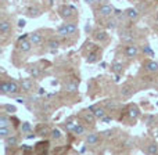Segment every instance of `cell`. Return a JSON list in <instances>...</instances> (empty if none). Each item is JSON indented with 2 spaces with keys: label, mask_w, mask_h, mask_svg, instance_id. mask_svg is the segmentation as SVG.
<instances>
[{
  "label": "cell",
  "mask_w": 158,
  "mask_h": 155,
  "mask_svg": "<svg viewBox=\"0 0 158 155\" xmlns=\"http://www.w3.org/2000/svg\"><path fill=\"white\" fill-rule=\"evenodd\" d=\"M10 136H14L13 130H11V128H0V137H2L3 140L8 139Z\"/></svg>",
  "instance_id": "cell-28"
},
{
  "label": "cell",
  "mask_w": 158,
  "mask_h": 155,
  "mask_svg": "<svg viewBox=\"0 0 158 155\" xmlns=\"http://www.w3.org/2000/svg\"><path fill=\"white\" fill-rule=\"evenodd\" d=\"M111 71L117 75H121L123 72V64L119 63V61H115V63L111 65Z\"/></svg>",
  "instance_id": "cell-26"
},
{
  "label": "cell",
  "mask_w": 158,
  "mask_h": 155,
  "mask_svg": "<svg viewBox=\"0 0 158 155\" xmlns=\"http://www.w3.org/2000/svg\"><path fill=\"white\" fill-rule=\"evenodd\" d=\"M112 133H114V130H104L101 134H103L104 137H111V136H112Z\"/></svg>",
  "instance_id": "cell-42"
},
{
  "label": "cell",
  "mask_w": 158,
  "mask_h": 155,
  "mask_svg": "<svg viewBox=\"0 0 158 155\" xmlns=\"http://www.w3.org/2000/svg\"><path fill=\"white\" fill-rule=\"evenodd\" d=\"M154 122H156V116H153V115H148V116H147V120H146V125H147V126H151Z\"/></svg>",
  "instance_id": "cell-40"
},
{
  "label": "cell",
  "mask_w": 158,
  "mask_h": 155,
  "mask_svg": "<svg viewBox=\"0 0 158 155\" xmlns=\"http://www.w3.org/2000/svg\"><path fill=\"white\" fill-rule=\"evenodd\" d=\"M139 53H140L139 46H137V44H135V43L126 44V46L123 47V54H125V57L129 58V60H135V58H137Z\"/></svg>",
  "instance_id": "cell-2"
},
{
  "label": "cell",
  "mask_w": 158,
  "mask_h": 155,
  "mask_svg": "<svg viewBox=\"0 0 158 155\" xmlns=\"http://www.w3.org/2000/svg\"><path fill=\"white\" fill-rule=\"evenodd\" d=\"M44 93H46V92H44V89H42V87H40V89H39V94H44Z\"/></svg>",
  "instance_id": "cell-47"
},
{
  "label": "cell",
  "mask_w": 158,
  "mask_h": 155,
  "mask_svg": "<svg viewBox=\"0 0 158 155\" xmlns=\"http://www.w3.org/2000/svg\"><path fill=\"white\" fill-rule=\"evenodd\" d=\"M107 108L108 109H115L117 108V103H115V101H107Z\"/></svg>",
  "instance_id": "cell-41"
},
{
  "label": "cell",
  "mask_w": 158,
  "mask_h": 155,
  "mask_svg": "<svg viewBox=\"0 0 158 155\" xmlns=\"http://www.w3.org/2000/svg\"><path fill=\"white\" fill-rule=\"evenodd\" d=\"M156 86H157V87H158V80H157V82H156Z\"/></svg>",
  "instance_id": "cell-50"
},
{
  "label": "cell",
  "mask_w": 158,
  "mask_h": 155,
  "mask_svg": "<svg viewBox=\"0 0 158 155\" xmlns=\"http://www.w3.org/2000/svg\"><path fill=\"white\" fill-rule=\"evenodd\" d=\"M119 38H121V40L125 42L126 44H132V43H133V40H135L133 33H132L131 31H128V29H122V31H121Z\"/></svg>",
  "instance_id": "cell-9"
},
{
  "label": "cell",
  "mask_w": 158,
  "mask_h": 155,
  "mask_svg": "<svg viewBox=\"0 0 158 155\" xmlns=\"http://www.w3.org/2000/svg\"><path fill=\"white\" fill-rule=\"evenodd\" d=\"M90 111L94 114V116H96V119H103L104 116H107V109L104 108V107H98V105H93V107H90Z\"/></svg>",
  "instance_id": "cell-7"
},
{
  "label": "cell",
  "mask_w": 158,
  "mask_h": 155,
  "mask_svg": "<svg viewBox=\"0 0 158 155\" xmlns=\"http://www.w3.org/2000/svg\"><path fill=\"white\" fill-rule=\"evenodd\" d=\"M111 120H112V118L107 115V116H104L103 119H101V122H103V123H110V122H111Z\"/></svg>",
  "instance_id": "cell-43"
},
{
  "label": "cell",
  "mask_w": 158,
  "mask_h": 155,
  "mask_svg": "<svg viewBox=\"0 0 158 155\" xmlns=\"http://www.w3.org/2000/svg\"><path fill=\"white\" fill-rule=\"evenodd\" d=\"M57 35L60 36V38H67V36H69L68 29H67V27H65V22H64V24H61L60 27L57 28Z\"/></svg>",
  "instance_id": "cell-29"
},
{
  "label": "cell",
  "mask_w": 158,
  "mask_h": 155,
  "mask_svg": "<svg viewBox=\"0 0 158 155\" xmlns=\"http://www.w3.org/2000/svg\"><path fill=\"white\" fill-rule=\"evenodd\" d=\"M10 32H11V22L6 18H2L0 19V33H2V36H7Z\"/></svg>",
  "instance_id": "cell-8"
},
{
  "label": "cell",
  "mask_w": 158,
  "mask_h": 155,
  "mask_svg": "<svg viewBox=\"0 0 158 155\" xmlns=\"http://www.w3.org/2000/svg\"><path fill=\"white\" fill-rule=\"evenodd\" d=\"M28 72H29L31 76H33V79L39 78V76L42 75V69L39 68L38 65H32V67H29V68H28Z\"/></svg>",
  "instance_id": "cell-25"
},
{
  "label": "cell",
  "mask_w": 158,
  "mask_h": 155,
  "mask_svg": "<svg viewBox=\"0 0 158 155\" xmlns=\"http://www.w3.org/2000/svg\"><path fill=\"white\" fill-rule=\"evenodd\" d=\"M100 133H96V132H93V133H89L86 136V144L89 145H97L98 140H100V136H98Z\"/></svg>",
  "instance_id": "cell-15"
},
{
  "label": "cell",
  "mask_w": 158,
  "mask_h": 155,
  "mask_svg": "<svg viewBox=\"0 0 158 155\" xmlns=\"http://www.w3.org/2000/svg\"><path fill=\"white\" fill-rule=\"evenodd\" d=\"M77 125H78V122H75L74 119H69L64 123V128H65L67 132H74V129L77 128Z\"/></svg>",
  "instance_id": "cell-31"
},
{
  "label": "cell",
  "mask_w": 158,
  "mask_h": 155,
  "mask_svg": "<svg viewBox=\"0 0 158 155\" xmlns=\"http://www.w3.org/2000/svg\"><path fill=\"white\" fill-rule=\"evenodd\" d=\"M17 46H18L19 51H22V53H28L31 49H32V43H31V40H29L28 36H25V38H19Z\"/></svg>",
  "instance_id": "cell-4"
},
{
  "label": "cell",
  "mask_w": 158,
  "mask_h": 155,
  "mask_svg": "<svg viewBox=\"0 0 158 155\" xmlns=\"http://www.w3.org/2000/svg\"><path fill=\"white\" fill-rule=\"evenodd\" d=\"M128 116L131 120H136L137 118L140 116V109L139 107L136 105V104H131V105H128Z\"/></svg>",
  "instance_id": "cell-5"
},
{
  "label": "cell",
  "mask_w": 158,
  "mask_h": 155,
  "mask_svg": "<svg viewBox=\"0 0 158 155\" xmlns=\"http://www.w3.org/2000/svg\"><path fill=\"white\" fill-rule=\"evenodd\" d=\"M21 89L22 92H31L33 89V82L31 79H21Z\"/></svg>",
  "instance_id": "cell-19"
},
{
  "label": "cell",
  "mask_w": 158,
  "mask_h": 155,
  "mask_svg": "<svg viewBox=\"0 0 158 155\" xmlns=\"http://www.w3.org/2000/svg\"><path fill=\"white\" fill-rule=\"evenodd\" d=\"M4 141V144H6V147H17L18 145V143H19V139L14 134V136H10L8 139H6V140H3Z\"/></svg>",
  "instance_id": "cell-21"
},
{
  "label": "cell",
  "mask_w": 158,
  "mask_h": 155,
  "mask_svg": "<svg viewBox=\"0 0 158 155\" xmlns=\"http://www.w3.org/2000/svg\"><path fill=\"white\" fill-rule=\"evenodd\" d=\"M93 38H94V40L100 42V43H106L108 40V35H107L106 31H96L93 33Z\"/></svg>",
  "instance_id": "cell-14"
},
{
  "label": "cell",
  "mask_w": 158,
  "mask_h": 155,
  "mask_svg": "<svg viewBox=\"0 0 158 155\" xmlns=\"http://www.w3.org/2000/svg\"><path fill=\"white\" fill-rule=\"evenodd\" d=\"M132 94H133V89H132L129 84L122 86V89H121V96H122V98H129Z\"/></svg>",
  "instance_id": "cell-24"
},
{
  "label": "cell",
  "mask_w": 158,
  "mask_h": 155,
  "mask_svg": "<svg viewBox=\"0 0 158 155\" xmlns=\"http://www.w3.org/2000/svg\"><path fill=\"white\" fill-rule=\"evenodd\" d=\"M142 51H143V54H144V57H154V51L148 44H144V46L142 47Z\"/></svg>",
  "instance_id": "cell-34"
},
{
  "label": "cell",
  "mask_w": 158,
  "mask_h": 155,
  "mask_svg": "<svg viewBox=\"0 0 158 155\" xmlns=\"http://www.w3.org/2000/svg\"><path fill=\"white\" fill-rule=\"evenodd\" d=\"M117 19H108V21H107V28H108V29H115V28H117Z\"/></svg>",
  "instance_id": "cell-37"
},
{
  "label": "cell",
  "mask_w": 158,
  "mask_h": 155,
  "mask_svg": "<svg viewBox=\"0 0 158 155\" xmlns=\"http://www.w3.org/2000/svg\"><path fill=\"white\" fill-rule=\"evenodd\" d=\"M28 38H29L32 46H40L42 42H43V35L40 32H31L28 33Z\"/></svg>",
  "instance_id": "cell-6"
},
{
  "label": "cell",
  "mask_w": 158,
  "mask_h": 155,
  "mask_svg": "<svg viewBox=\"0 0 158 155\" xmlns=\"http://www.w3.org/2000/svg\"><path fill=\"white\" fill-rule=\"evenodd\" d=\"M50 137H52L53 140H60L61 137H63V134H61V130H60L58 128L52 129V133H50Z\"/></svg>",
  "instance_id": "cell-36"
},
{
  "label": "cell",
  "mask_w": 158,
  "mask_h": 155,
  "mask_svg": "<svg viewBox=\"0 0 158 155\" xmlns=\"http://www.w3.org/2000/svg\"><path fill=\"white\" fill-rule=\"evenodd\" d=\"M125 15L128 17L129 19H131V21H133V22H136L137 19L140 18V13H139V10H137V8H128V10H125Z\"/></svg>",
  "instance_id": "cell-11"
},
{
  "label": "cell",
  "mask_w": 158,
  "mask_h": 155,
  "mask_svg": "<svg viewBox=\"0 0 158 155\" xmlns=\"http://www.w3.org/2000/svg\"><path fill=\"white\" fill-rule=\"evenodd\" d=\"M25 25H27V22H25V19H18V28H24Z\"/></svg>",
  "instance_id": "cell-44"
},
{
  "label": "cell",
  "mask_w": 158,
  "mask_h": 155,
  "mask_svg": "<svg viewBox=\"0 0 158 155\" xmlns=\"http://www.w3.org/2000/svg\"><path fill=\"white\" fill-rule=\"evenodd\" d=\"M58 11H60V15L63 17L64 19H67V22H69V19H74L78 14L77 8L71 4H63L58 8Z\"/></svg>",
  "instance_id": "cell-1"
},
{
  "label": "cell",
  "mask_w": 158,
  "mask_h": 155,
  "mask_svg": "<svg viewBox=\"0 0 158 155\" xmlns=\"http://www.w3.org/2000/svg\"><path fill=\"white\" fill-rule=\"evenodd\" d=\"M2 108H3V112H4V114H8V115H13L17 112V107L11 105V104H4Z\"/></svg>",
  "instance_id": "cell-30"
},
{
  "label": "cell",
  "mask_w": 158,
  "mask_h": 155,
  "mask_svg": "<svg viewBox=\"0 0 158 155\" xmlns=\"http://www.w3.org/2000/svg\"><path fill=\"white\" fill-rule=\"evenodd\" d=\"M64 89L68 93H77L79 89V82L78 80H69L64 84Z\"/></svg>",
  "instance_id": "cell-13"
},
{
  "label": "cell",
  "mask_w": 158,
  "mask_h": 155,
  "mask_svg": "<svg viewBox=\"0 0 158 155\" xmlns=\"http://www.w3.org/2000/svg\"><path fill=\"white\" fill-rule=\"evenodd\" d=\"M146 153L148 155H158V144L157 143H148L146 147Z\"/></svg>",
  "instance_id": "cell-23"
},
{
  "label": "cell",
  "mask_w": 158,
  "mask_h": 155,
  "mask_svg": "<svg viewBox=\"0 0 158 155\" xmlns=\"http://www.w3.org/2000/svg\"><path fill=\"white\" fill-rule=\"evenodd\" d=\"M154 136H156L157 139H158V128H156V129H154Z\"/></svg>",
  "instance_id": "cell-46"
},
{
  "label": "cell",
  "mask_w": 158,
  "mask_h": 155,
  "mask_svg": "<svg viewBox=\"0 0 158 155\" xmlns=\"http://www.w3.org/2000/svg\"><path fill=\"white\" fill-rule=\"evenodd\" d=\"M98 60H100V51H98V50H92V51L89 53V55H87V58H86V61L89 64H93Z\"/></svg>",
  "instance_id": "cell-18"
},
{
  "label": "cell",
  "mask_w": 158,
  "mask_h": 155,
  "mask_svg": "<svg viewBox=\"0 0 158 155\" xmlns=\"http://www.w3.org/2000/svg\"><path fill=\"white\" fill-rule=\"evenodd\" d=\"M100 67H101V68H107V63H101Z\"/></svg>",
  "instance_id": "cell-48"
},
{
  "label": "cell",
  "mask_w": 158,
  "mask_h": 155,
  "mask_svg": "<svg viewBox=\"0 0 158 155\" xmlns=\"http://www.w3.org/2000/svg\"><path fill=\"white\" fill-rule=\"evenodd\" d=\"M10 126H11V118L3 112L0 115V128H10Z\"/></svg>",
  "instance_id": "cell-20"
},
{
  "label": "cell",
  "mask_w": 158,
  "mask_h": 155,
  "mask_svg": "<svg viewBox=\"0 0 158 155\" xmlns=\"http://www.w3.org/2000/svg\"><path fill=\"white\" fill-rule=\"evenodd\" d=\"M50 133H52V130H49V129H47V128H40V130H39L38 132V134H39V136H47V134H50Z\"/></svg>",
  "instance_id": "cell-38"
},
{
  "label": "cell",
  "mask_w": 158,
  "mask_h": 155,
  "mask_svg": "<svg viewBox=\"0 0 158 155\" xmlns=\"http://www.w3.org/2000/svg\"><path fill=\"white\" fill-rule=\"evenodd\" d=\"M27 14L29 17H39L42 14V10L39 7H29L27 10Z\"/></svg>",
  "instance_id": "cell-32"
},
{
  "label": "cell",
  "mask_w": 158,
  "mask_h": 155,
  "mask_svg": "<svg viewBox=\"0 0 158 155\" xmlns=\"http://www.w3.org/2000/svg\"><path fill=\"white\" fill-rule=\"evenodd\" d=\"M74 134H77V136H82V134H85L86 133V128H85L82 123H78L77 125V128L74 129V132H72Z\"/></svg>",
  "instance_id": "cell-35"
},
{
  "label": "cell",
  "mask_w": 158,
  "mask_h": 155,
  "mask_svg": "<svg viewBox=\"0 0 158 155\" xmlns=\"http://www.w3.org/2000/svg\"><path fill=\"white\" fill-rule=\"evenodd\" d=\"M8 83H10V96L11 97H14V96H18L19 93H21V84L19 83H17L15 80H8Z\"/></svg>",
  "instance_id": "cell-12"
},
{
  "label": "cell",
  "mask_w": 158,
  "mask_h": 155,
  "mask_svg": "<svg viewBox=\"0 0 158 155\" xmlns=\"http://www.w3.org/2000/svg\"><path fill=\"white\" fill-rule=\"evenodd\" d=\"M65 27L68 29V33L69 36H75L77 33L79 32V28H78V24L75 21H69V22H65Z\"/></svg>",
  "instance_id": "cell-17"
},
{
  "label": "cell",
  "mask_w": 158,
  "mask_h": 155,
  "mask_svg": "<svg viewBox=\"0 0 158 155\" xmlns=\"http://www.w3.org/2000/svg\"><path fill=\"white\" fill-rule=\"evenodd\" d=\"M156 21H157V22H158V13H157V14H156Z\"/></svg>",
  "instance_id": "cell-49"
},
{
  "label": "cell",
  "mask_w": 158,
  "mask_h": 155,
  "mask_svg": "<svg viewBox=\"0 0 158 155\" xmlns=\"http://www.w3.org/2000/svg\"><path fill=\"white\" fill-rule=\"evenodd\" d=\"M14 98H15V101L17 103H19V104L27 103V97H24V96H14Z\"/></svg>",
  "instance_id": "cell-39"
},
{
  "label": "cell",
  "mask_w": 158,
  "mask_h": 155,
  "mask_svg": "<svg viewBox=\"0 0 158 155\" xmlns=\"http://www.w3.org/2000/svg\"><path fill=\"white\" fill-rule=\"evenodd\" d=\"M90 29H92V27H90V24H89V22H87V24H86V27H85V31H86V32H90Z\"/></svg>",
  "instance_id": "cell-45"
},
{
  "label": "cell",
  "mask_w": 158,
  "mask_h": 155,
  "mask_svg": "<svg viewBox=\"0 0 158 155\" xmlns=\"http://www.w3.org/2000/svg\"><path fill=\"white\" fill-rule=\"evenodd\" d=\"M21 132L25 134H31L32 133V125L29 122H22L21 125Z\"/></svg>",
  "instance_id": "cell-33"
},
{
  "label": "cell",
  "mask_w": 158,
  "mask_h": 155,
  "mask_svg": "<svg viewBox=\"0 0 158 155\" xmlns=\"http://www.w3.org/2000/svg\"><path fill=\"white\" fill-rule=\"evenodd\" d=\"M143 67H144L146 71L150 72V74H157V72H158V63H157V61H154V60L144 61Z\"/></svg>",
  "instance_id": "cell-10"
},
{
  "label": "cell",
  "mask_w": 158,
  "mask_h": 155,
  "mask_svg": "<svg viewBox=\"0 0 158 155\" xmlns=\"http://www.w3.org/2000/svg\"><path fill=\"white\" fill-rule=\"evenodd\" d=\"M0 94L10 96V83H8V80H3L0 83Z\"/></svg>",
  "instance_id": "cell-22"
},
{
  "label": "cell",
  "mask_w": 158,
  "mask_h": 155,
  "mask_svg": "<svg viewBox=\"0 0 158 155\" xmlns=\"http://www.w3.org/2000/svg\"><path fill=\"white\" fill-rule=\"evenodd\" d=\"M82 118H83L85 123H90V125H93V123H94V120H96L94 114H93L90 109H86V111L82 112Z\"/></svg>",
  "instance_id": "cell-16"
},
{
  "label": "cell",
  "mask_w": 158,
  "mask_h": 155,
  "mask_svg": "<svg viewBox=\"0 0 158 155\" xmlns=\"http://www.w3.org/2000/svg\"><path fill=\"white\" fill-rule=\"evenodd\" d=\"M114 6L110 4V3H101V4H98L97 7V13L100 14L101 17H106V18H108V17L114 15Z\"/></svg>",
  "instance_id": "cell-3"
},
{
  "label": "cell",
  "mask_w": 158,
  "mask_h": 155,
  "mask_svg": "<svg viewBox=\"0 0 158 155\" xmlns=\"http://www.w3.org/2000/svg\"><path fill=\"white\" fill-rule=\"evenodd\" d=\"M47 47H49L52 51H54V50H57L58 47H60V40L56 38H52L47 40Z\"/></svg>",
  "instance_id": "cell-27"
}]
</instances>
